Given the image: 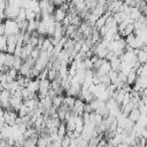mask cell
Segmentation results:
<instances>
[{
    "mask_svg": "<svg viewBox=\"0 0 147 147\" xmlns=\"http://www.w3.org/2000/svg\"><path fill=\"white\" fill-rule=\"evenodd\" d=\"M5 25V34L6 36H11V34H17L20 33V28H18V23L16 20H10L7 18L3 22Z\"/></svg>",
    "mask_w": 147,
    "mask_h": 147,
    "instance_id": "obj_1",
    "label": "cell"
},
{
    "mask_svg": "<svg viewBox=\"0 0 147 147\" xmlns=\"http://www.w3.org/2000/svg\"><path fill=\"white\" fill-rule=\"evenodd\" d=\"M49 90H51V80H49L48 78L40 79L39 90H38V98H39V99L45 98V96L48 94Z\"/></svg>",
    "mask_w": 147,
    "mask_h": 147,
    "instance_id": "obj_2",
    "label": "cell"
},
{
    "mask_svg": "<svg viewBox=\"0 0 147 147\" xmlns=\"http://www.w3.org/2000/svg\"><path fill=\"white\" fill-rule=\"evenodd\" d=\"M10 98L11 93L8 90H2L0 93V106L3 109H10Z\"/></svg>",
    "mask_w": 147,
    "mask_h": 147,
    "instance_id": "obj_3",
    "label": "cell"
},
{
    "mask_svg": "<svg viewBox=\"0 0 147 147\" xmlns=\"http://www.w3.org/2000/svg\"><path fill=\"white\" fill-rule=\"evenodd\" d=\"M21 10V7L17 6H13V5H7L6 9H5V15L6 18H10V20H16L18 16V13Z\"/></svg>",
    "mask_w": 147,
    "mask_h": 147,
    "instance_id": "obj_4",
    "label": "cell"
},
{
    "mask_svg": "<svg viewBox=\"0 0 147 147\" xmlns=\"http://www.w3.org/2000/svg\"><path fill=\"white\" fill-rule=\"evenodd\" d=\"M18 117V114L16 110L13 109H6L5 110V119H6V124L9 125H15L16 124V119Z\"/></svg>",
    "mask_w": 147,
    "mask_h": 147,
    "instance_id": "obj_5",
    "label": "cell"
},
{
    "mask_svg": "<svg viewBox=\"0 0 147 147\" xmlns=\"http://www.w3.org/2000/svg\"><path fill=\"white\" fill-rule=\"evenodd\" d=\"M110 70H111V65H110V62H109L108 60L103 59V61H102L101 65L99 67V69L96 70L95 75H96V76H105V75H108Z\"/></svg>",
    "mask_w": 147,
    "mask_h": 147,
    "instance_id": "obj_6",
    "label": "cell"
},
{
    "mask_svg": "<svg viewBox=\"0 0 147 147\" xmlns=\"http://www.w3.org/2000/svg\"><path fill=\"white\" fill-rule=\"evenodd\" d=\"M24 102L22 95H17V94H11V98H10V109L13 110H18L20 107L22 106V103Z\"/></svg>",
    "mask_w": 147,
    "mask_h": 147,
    "instance_id": "obj_7",
    "label": "cell"
},
{
    "mask_svg": "<svg viewBox=\"0 0 147 147\" xmlns=\"http://www.w3.org/2000/svg\"><path fill=\"white\" fill-rule=\"evenodd\" d=\"M84 107H85V103L83 102V100L82 99H76L75 105L71 109V113L74 115H83L84 114Z\"/></svg>",
    "mask_w": 147,
    "mask_h": 147,
    "instance_id": "obj_8",
    "label": "cell"
},
{
    "mask_svg": "<svg viewBox=\"0 0 147 147\" xmlns=\"http://www.w3.org/2000/svg\"><path fill=\"white\" fill-rule=\"evenodd\" d=\"M32 65L31 64H29L28 62H23V64H22V67L20 68V74L22 75V76H24V77H28V78H31V70H32Z\"/></svg>",
    "mask_w": 147,
    "mask_h": 147,
    "instance_id": "obj_9",
    "label": "cell"
},
{
    "mask_svg": "<svg viewBox=\"0 0 147 147\" xmlns=\"http://www.w3.org/2000/svg\"><path fill=\"white\" fill-rule=\"evenodd\" d=\"M53 16H54V18H55L56 22H62V21L65 18V16H67V11L60 6V7H57V8L54 10Z\"/></svg>",
    "mask_w": 147,
    "mask_h": 147,
    "instance_id": "obj_10",
    "label": "cell"
},
{
    "mask_svg": "<svg viewBox=\"0 0 147 147\" xmlns=\"http://www.w3.org/2000/svg\"><path fill=\"white\" fill-rule=\"evenodd\" d=\"M39 83H40V79H30L29 80V83H28V85L25 86L31 93H34V94H37V92H38V90H39Z\"/></svg>",
    "mask_w": 147,
    "mask_h": 147,
    "instance_id": "obj_11",
    "label": "cell"
},
{
    "mask_svg": "<svg viewBox=\"0 0 147 147\" xmlns=\"http://www.w3.org/2000/svg\"><path fill=\"white\" fill-rule=\"evenodd\" d=\"M33 46L31 45V44H25V45H23V47H22V53H21V57H22V60L23 61H25L30 55H31V52L33 51Z\"/></svg>",
    "mask_w": 147,
    "mask_h": 147,
    "instance_id": "obj_12",
    "label": "cell"
},
{
    "mask_svg": "<svg viewBox=\"0 0 147 147\" xmlns=\"http://www.w3.org/2000/svg\"><path fill=\"white\" fill-rule=\"evenodd\" d=\"M141 15H142V11H141L138 7H131V10H130L129 16H130V18L133 21V23H134L136 21H138Z\"/></svg>",
    "mask_w": 147,
    "mask_h": 147,
    "instance_id": "obj_13",
    "label": "cell"
},
{
    "mask_svg": "<svg viewBox=\"0 0 147 147\" xmlns=\"http://www.w3.org/2000/svg\"><path fill=\"white\" fill-rule=\"evenodd\" d=\"M137 78H138V72H137V70H136L134 68H132V70H131V71L129 72V75L126 76V83L132 86V85L136 83Z\"/></svg>",
    "mask_w": 147,
    "mask_h": 147,
    "instance_id": "obj_14",
    "label": "cell"
},
{
    "mask_svg": "<svg viewBox=\"0 0 147 147\" xmlns=\"http://www.w3.org/2000/svg\"><path fill=\"white\" fill-rule=\"evenodd\" d=\"M47 29H48V24H47V22L40 20V21H39L38 29H37V32H38L40 36H45V34H47Z\"/></svg>",
    "mask_w": 147,
    "mask_h": 147,
    "instance_id": "obj_15",
    "label": "cell"
},
{
    "mask_svg": "<svg viewBox=\"0 0 147 147\" xmlns=\"http://www.w3.org/2000/svg\"><path fill=\"white\" fill-rule=\"evenodd\" d=\"M140 115H141V113H140V110H139V108L138 107H134L131 111H130V114H129V118L132 121V122H138V119H139V117H140Z\"/></svg>",
    "mask_w": 147,
    "mask_h": 147,
    "instance_id": "obj_16",
    "label": "cell"
},
{
    "mask_svg": "<svg viewBox=\"0 0 147 147\" xmlns=\"http://www.w3.org/2000/svg\"><path fill=\"white\" fill-rule=\"evenodd\" d=\"M125 41H126V47H131V48H136V33H130L129 36L125 37Z\"/></svg>",
    "mask_w": 147,
    "mask_h": 147,
    "instance_id": "obj_17",
    "label": "cell"
},
{
    "mask_svg": "<svg viewBox=\"0 0 147 147\" xmlns=\"http://www.w3.org/2000/svg\"><path fill=\"white\" fill-rule=\"evenodd\" d=\"M109 62H110L111 69H113V70H116V71H118V69H119V65H121V62H122L121 57H119V56H113V57L109 60Z\"/></svg>",
    "mask_w": 147,
    "mask_h": 147,
    "instance_id": "obj_18",
    "label": "cell"
},
{
    "mask_svg": "<svg viewBox=\"0 0 147 147\" xmlns=\"http://www.w3.org/2000/svg\"><path fill=\"white\" fill-rule=\"evenodd\" d=\"M75 101H76V98L75 96H71V95H65L63 98V105L65 107H68L70 110L72 109V107L75 105Z\"/></svg>",
    "mask_w": 147,
    "mask_h": 147,
    "instance_id": "obj_19",
    "label": "cell"
},
{
    "mask_svg": "<svg viewBox=\"0 0 147 147\" xmlns=\"http://www.w3.org/2000/svg\"><path fill=\"white\" fill-rule=\"evenodd\" d=\"M39 21L40 20H32V21H28L29 23H28V32H30V33H32V32H34V31H37V29H38V25H39Z\"/></svg>",
    "mask_w": 147,
    "mask_h": 147,
    "instance_id": "obj_20",
    "label": "cell"
},
{
    "mask_svg": "<svg viewBox=\"0 0 147 147\" xmlns=\"http://www.w3.org/2000/svg\"><path fill=\"white\" fill-rule=\"evenodd\" d=\"M17 114H18V117H24V116H26V115L30 114V109H29V108L26 107V105L23 102L22 106L20 107V109L17 110Z\"/></svg>",
    "mask_w": 147,
    "mask_h": 147,
    "instance_id": "obj_21",
    "label": "cell"
},
{
    "mask_svg": "<svg viewBox=\"0 0 147 147\" xmlns=\"http://www.w3.org/2000/svg\"><path fill=\"white\" fill-rule=\"evenodd\" d=\"M67 126H65V122H61V124L59 125V127H57V134H59V137L62 139L65 134H67Z\"/></svg>",
    "mask_w": 147,
    "mask_h": 147,
    "instance_id": "obj_22",
    "label": "cell"
},
{
    "mask_svg": "<svg viewBox=\"0 0 147 147\" xmlns=\"http://www.w3.org/2000/svg\"><path fill=\"white\" fill-rule=\"evenodd\" d=\"M14 60H15V55L14 54H10V53H7L6 54V63H5V65H7L9 68H13Z\"/></svg>",
    "mask_w": 147,
    "mask_h": 147,
    "instance_id": "obj_23",
    "label": "cell"
},
{
    "mask_svg": "<svg viewBox=\"0 0 147 147\" xmlns=\"http://www.w3.org/2000/svg\"><path fill=\"white\" fill-rule=\"evenodd\" d=\"M38 16V14L31 9H25V17H26V21H32V20H36Z\"/></svg>",
    "mask_w": 147,
    "mask_h": 147,
    "instance_id": "obj_24",
    "label": "cell"
},
{
    "mask_svg": "<svg viewBox=\"0 0 147 147\" xmlns=\"http://www.w3.org/2000/svg\"><path fill=\"white\" fill-rule=\"evenodd\" d=\"M63 95H56L55 98H53V106L55 108H59L63 105Z\"/></svg>",
    "mask_w": 147,
    "mask_h": 147,
    "instance_id": "obj_25",
    "label": "cell"
},
{
    "mask_svg": "<svg viewBox=\"0 0 147 147\" xmlns=\"http://www.w3.org/2000/svg\"><path fill=\"white\" fill-rule=\"evenodd\" d=\"M0 52H7V36L0 37Z\"/></svg>",
    "mask_w": 147,
    "mask_h": 147,
    "instance_id": "obj_26",
    "label": "cell"
},
{
    "mask_svg": "<svg viewBox=\"0 0 147 147\" xmlns=\"http://www.w3.org/2000/svg\"><path fill=\"white\" fill-rule=\"evenodd\" d=\"M23 60L21 56H15V60H14V64H13V68H15L16 70H20V68L22 67L23 64Z\"/></svg>",
    "mask_w": 147,
    "mask_h": 147,
    "instance_id": "obj_27",
    "label": "cell"
},
{
    "mask_svg": "<svg viewBox=\"0 0 147 147\" xmlns=\"http://www.w3.org/2000/svg\"><path fill=\"white\" fill-rule=\"evenodd\" d=\"M71 145V138L68 136V134H65L62 139H61V146L62 147H69Z\"/></svg>",
    "mask_w": 147,
    "mask_h": 147,
    "instance_id": "obj_28",
    "label": "cell"
},
{
    "mask_svg": "<svg viewBox=\"0 0 147 147\" xmlns=\"http://www.w3.org/2000/svg\"><path fill=\"white\" fill-rule=\"evenodd\" d=\"M7 75H8V77H10L11 79L15 80L18 76V70H16L15 68H9V70L7 71Z\"/></svg>",
    "mask_w": 147,
    "mask_h": 147,
    "instance_id": "obj_29",
    "label": "cell"
},
{
    "mask_svg": "<svg viewBox=\"0 0 147 147\" xmlns=\"http://www.w3.org/2000/svg\"><path fill=\"white\" fill-rule=\"evenodd\" d=\"M25 20H26V17H25V9H24V8H21L16 21H17V22H21V21H25Z\"/></svg>",
    "mask_w": 147,
    "mask_h": 147,
    "instance_id": "obj_30",
    "label": "cell"
},
{
    "mask_svg": "<svg viewBox=\"0 0 147 147\" xmlns=\"http://www.w3.org/2000/svg\"><path fill=\"white\" fill-rule=\"evenodd\" d=\"M84 64H85V68L86 69H93V62L90 57H85L84 59Z\"/></svg>",
    "mask_w": 147,
    "mask_h": 147,
    "instance_id": "obj_31",
    "label": "cell"
},
{
    "mask_svg": "<svg viewBox=\"0 0 147 147\" xmlns=\"http://www.w3.org/2000/svg\"><path fill=\"white\" fill-rule=\"evenodd\" d=\"M39 55H40V49L34 47V48H33V51L31 52V55H30V56H31L33 60H37V59L39 57Z\"/></svg>",
    "mask_w": 147,
    "mask_h": 147,
    "instance_id": "obj_32",
    "label": "cell"
},
{
    "mask_svg": "<svg viewBox=\"0 0 147 147\" xmlns=\"http://www.w3.org/2000/svg\"><path fill=\"white\" fill-rule=\"evenodd\" d=\"M24 0H8V5H13V6H17L22 8V3Z\"/></svg>",
    "mask_w": 147,
    "mask_h": 147,
    "instance_id": "obj_33",
    "label": "cell"
},
{
    "mask_svg": "<svg viewBox=\"0 0 147 147\" xmlns=\"http://www.w3.org/2000/svg\"><path fill=\"white\" fill-rule=\"evenodd\" d=\"M15 48H16V44H7V53H10V54H14L15 52Z\"/></svg>",
    "mask_w": 147,
    "mask_h": 147,
    "instance_id": "obj_34",
    "label": "cell"
},
{
    "mask_svg": "<svg viewBox=\"0 0 147 147\" xmlns=\"http://www.w3.org/2000/svg\"><path fill=\"white\" fill-rule=\"evenodd\" d=\"M6 54L7 53H5V52H0V68L2 65H5V63H6Z\"/></svg>",
    "mask_w": 147,
    "mask_h": 147,
    "instance_id": "obj_35",
    "label": "cell"
},
{
    "mask_svg": "<svg viewBox=\"0 0 147 147\" xmlns=\"http://www.w3.org/2000/svg\"><path fill=\"white\" fill-rule=\"evenodd\" d=\"M5 36V25L2 22H0V37Z\"/></svg>",
    "mask_w": 147,
    "mask_h": 147,
    "instance_id": "obj_36",
    "label": "cell"
},
{
    "mask_svg": "<svg viewBox=\"0 0 147 147\" xmlns=\"http://www.w3.org/2000/svg\"><path fill=\"white\" fill-rule=\"evenodd\" d=\"M3 139V137H2V134H1V132H0V141Z\"/></svg>",
    "mask_w": 147,
    "mask_h": 147,
    "instance_id": "obj_37",
    "label": "cell"
},
{
    "mask_svg": "<svg viewBox=\"0 0 147 147\" xmlns=\"http://www.w3.org/2000/svg\"><path fill=\"white\" fill-rule=\"evenodd\" d=\"M146 29H147V22H146Z\"/></svg>",
    "mask_w": 147,
    "mask_h": 147,
    "instance_id": "obj_38",
    "label": "cell"
},
{
    "mask_svg": "<svg viewBox=\"0 0 147 147\" xmlns=\"http://www.w3.org/2000/svg\"><path fill=\"white\" fill-rule=\"evenodd\" d=\"M142 1H145V2H147V0H142Z\"/></svg>",
    "mask_w": 147,
    "mask_h": 147,
    "instance_id": "obj_39",
    "label": "cell"
},
{
    "mask_svg": "<svg viewBox=\"0 0 147 147\" xmlns=\"http://www.w3.org/2000/svg\"><path fill=\"white\" fill-rule=\"evenodd\" d=\"M119 1H124V0H119Z\"/></svg>",
    "mask_w": 147,
    "mask_h": 147,
    "instance_id": "obj_40",
    "label": "cell"
}]
</instances>
